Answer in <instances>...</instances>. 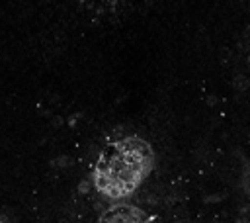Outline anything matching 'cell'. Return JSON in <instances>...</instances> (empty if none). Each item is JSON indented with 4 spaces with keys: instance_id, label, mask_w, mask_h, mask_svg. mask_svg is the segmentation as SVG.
I'll use <instances>...</instances> for the list:
<instances>
[{
    "instance_id": "6da1fadb",
    "label": "cell",
    "mask_w": 250,
    "mask_h": 223,
    "mask_svg": "<svg viewBox=\"0 0 250 223\" xmlns=\"http://www.w3.org/2000/svg\"><path fill=\"white\" fill-rule=\"evenodd\" d=\"M104 221H139L143 219L141 211L135 209V207H129V205H119V207H113L107 211V215L102 217Z\"/></svg>"
},
{
    "instance_id": "7a4b0ae2",
    "label": "cell",
    "mask_w": 250,
    "mask_h": 223,
    "mask_svg": "<svg viewBox=\"0 0 250 223\" xmlns=\"http://www.w3.org/2000/svg\"><path fill=\"white\" fill-rule=\"evenodd\" d=\"M248 86H250V80H248L246 76L238 74V76L234 78V88H236V90H246Z\"/></svg>"
},
{
    "instance_id": "3957f363",
    "label": "cell",
    "mask_w": 250,
    "mask_h": 223,
    "mask_svg": "<svg viewBox=\"0 0 250 223\" xmlns=\"http://www.w3.org/2000/svg\"><path fill=\"white\" fill-rule=\"evenodd\" d=\"M240 47L242 49H246V51H250V25L242 31V41H240Z\"/></svg>"
},
{
    "instance_id": "277c9868",
    "label": "cell",
    "mask_w": 250,
    "mask_h": 223,
    "mask_svg": "<svg viewBox=\"0 0 250 223\" xmlns=\"http://www.w3.org/2000/svg\"><path fill=\"white\" fill-rule=\"evenodd\" d=\"M88 192H90V182H88V180L80 182V184H78V194H88Z\"/></svg>"
},
{
    "instance_id": "5b68a950",
    "label": "cell",
    "mask_w": 250,
    "mask_h": 223,
    "mask_svg": "<svg viewBox=\"0 0 250 223\" xmlns=\"http://www.w3.org/2000/svg\"><path fill=\"white\" fill-rule=\"evenodd\" d=\"M53 164H61V166H66V164H70V158H68V156H61V158L53 160Z\"/></svg>"
}]
</instances>
